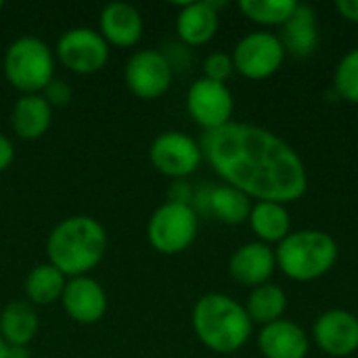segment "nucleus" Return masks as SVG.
I'll use <instances>...</instances> for the list:
<instances>
[{"label": "nucleus", "mask_w": 358, "mask_h": 358, "mask_svg": "<svg viewBox=\"0 0 358 358\" xmlns=\"http://www.w3.org/2000/svg\"><path fill=\"white\" fill-rule=\"evenodd\" d=\"M44 99H46V103L55 109V107H65L69 101H71V86L65 82V80H59V78H55L42 92H40Z\"/></svg>", "instance_id": "obj_28"}, {"label": "nucleus", "mask_w": 358, "mask_h": 358, "mask_svg": "<svg viewBox=\"0 0 358 358\" xmlns=\"http://www.w3.org/2000/svg\"><path fill=\"white\" fill-rule=\"evenodd\" d=\"M199 233V216L191 206L166 201L147 222V239L151 248L164 256L182 254L193 245Z\"/></svg>", "instance_id": "obj_6"}, {"label": "nucleus", "mask_w": 358, "mask_h": 358, "mask_svg": "<svg viewBox=\"0 0 358 358\" xmlns=\"http://www.w3.org/2000/svg\"><path fill=\"white\" fill-rule=\"evenodd\" d=\"M197 216H212L222 224L237 227L248 222L252 212V199L231 185H210L203 182L195 189L193 206Z\"/></svg>", "instance_id": "obj_12"}, {"label": "nucleus", "mask_w": 358, "mask_h": 358, "mask_svg": "<svg viewBox=\"0 0 358 358\" xmlns=\"http://www.w3.org/2000/svg\"><path fill=\"white\" fill-rule=\"evenodd\" d=\"M336 239L321 229L292 231L275 252L277 268L292 281H315L327 275L338 262Z\"/></svg>", "instance_id": "obj_4"}, {"label": "nucleus", "mask_w": 358, "mask_h": 358, "mask_svg": "<svg viewBox=\"0 0 358 358\" xmlns=\"http://www.w3.org/2000/svg\"><path fill=\"white\" fill-rule=\"evenodd\" d=\"M107 231L92 216L63 218L46 237L48 264L59 268L67 279L90 275L107 254Z\"/></svg>", "instance_id": "obj_2"}, {"label": "nucleus", "mask_w": 358, "mask_h": 358, "mask_svg": "<svg viewBox=\"0 0 358 358\" xmlns=\"http://www.w3.org/2000/svg\"><path fill=\"white\" fill-rule=\"evenodd\" d=\"M191 325L197 340L216 355H235L252 338L254 323L245 306L227 294L201 296L191 313Z\"/></svg>", "instance_id": "obj_3"}, {"label": "nucleus", "mask_w": 358, "mask_h": 358, "mask_svg": "<svg viewBox=\"0 0 358 358\" xmlns=\"http://www.w3.org/2000/svg\"><path fill=\"white\" fill-rule=\"evenodd\" d=\"M296 0H239L237 6L250 21L258 25H283L296 13Z\"/></svg>", "instance_id": "obj_25"}, {"label": "nucleus", "mask_w": 358, "mask_h": 358, "mask_svg": "<svg viewBox=\"0 0 358 358\" xmlns=\"http://www.w3.org/2000/svg\"><path fill=\"white\" fill-rule=\"evenodd\" d=\"M250 229L262 243H281L292 233V216L283 203L277 201H256L250 212Z\"/></svg>", "instance_id": "obj_22"}, {"label": "nucleus", "mask_w": 358, "mask_h": 358, "mask_svg": "<svg viewBox=\"0 0 358 358\" xmlns=\"http://www.w3.org/2000/svg\"><path fill=\"white\" fill-rule=\"evenodd\" d=\"M61 306L73 323L94 325L107 313V294L94 277H73L67 279L65 292L61 296Z\"/></svg>", "instance_id": "obj_14"}, {"label": "nucleus", "mask_w": 358, "mask_h": 358, "mask_svg": "<svg viewBox=\"0 0 358 358\" xmlns=\"http://www.w3.org/2000/svg\"><path fill=\"white\" fill-rule=\"evenodd\" d=\"M52 126V107L42 94H21L10 109V130L21 141H38Z\"/></svg>", "instance_id": "obj_19"}, {"label": "nucleus", "mask_w": 358, "mask_h": 358, "mask_svg": "<svg viewBox=\"0 0 358 358\" xmlns=\"http://www.w3.org/2000/svg\"><path fill=\"white\" fill-rule=\"evenodd\" d=\"M336 10L350 23H358V0H338Z\"/></svg>", "instance_id": "obj_31"}, {"label": "nucleus", "mask_w": 358, "mask_h": 358, "mask_svg": "<svg viewBox=\"0 0 358 358\" xmlns=\"http://www.w3.org/2000/svg\"><path fill=\"white\" fill-rule=\"evenodd\" d=\"M2 6H4V4H2V0H0V10H2Z\"/></svg>", "instance_id": "obj_34"}, {"label": "nucleus", "mask_w": 358, "mask_h": 358, "mask_svg": "<svg viewBox=\"0 0 358 358\" xmlns=\"http://www.w3.org/2000/svg\"><path fill=\"white\" fill-rule=\"evenodd\" d=\"M193 195H195V189L187 180H174L168 191V201L193 206Z\"/></svg>", "instance_id": "obj_29"}, {"label": "nucleus", "mask_w": 358, "mask_h": 358, "mask_svg": "<svg viewBox=\"0 0 358 358\" xmlns=\"http://www.w3.org/2000/svg\"><path fill=\"white\" fill-rule=\"evenodd\" d=\"M201 153L212 170L256 201L289 203L308 191L300 153L275 132L241 122L201 134Z\"/></svg>", "instance_id": "obj_1"}, {"label": "nucleus", "mask_w": 358, "mask_h": 358, "mask_svg": "<svg viewBox=\"0 0 358 358\" xmlns=\"http://www.w3.org/2000/svg\"><path fill=\"white\" fill-rule=\"evenodd\" d=\"M315 344L329 357L346 358L358 350V317L344 308L319 315L313 327Z\"/></svg>", "instance_id": "obj_13"}, {"label": "nucleus", "mask_w": 358, "mask_h": 358, "mask_svg": "<svg viewBox=\"0 0 358 358\" xmlns=\"http://www.w3.org/2000/svg\"><path fill=\"white\" fill-rule=\"evenodd\" d=\"M111 46L92 27H71L63 31L55 44V59L71 73L92 76L109 61Z\"/></svg>", "instance_id": "obj_7"}, {"label": "nucleus", "mask_w": 358, "mask_h": 358, "mask_svg": "<svg viewBox=\"0 0 358 358\" xmlns=\"http://www.w3.org/2000/svg\"><path fill=\"white\" fill-rule=\"evenodd\" d=\"M185 103L191 120L199 128H203V132L218 130L229 122H233L231 120L235 111L233 92L222 82H214L201 76L189 86Z\"/></svg>", "instance_id": "obj_11"}, {"label": "nucleus", "mask_w": 358, "mask_h": 358, "mask_svg": "<svg viewBox=\"0 0 358 358\" xmlns=\"http://www.w3.org/2000/svg\"><path fill=\"white\" fill-rule=\"evenodd\" d=\"M143 15L130 2H109L99 13V34L109 46L132 48L143 38Z\"/></svg>", "instance_id": "obj_15"}, {"label": "nucleus", "mask_w": 358, "mask_h": 358, "mask_svg": "<svg viewBox=\"0 0 358 358\" xmlns=\"http://www.w3.org/2000/svg\"><path fill=\"white\" fill-rule=\"evenodd\" d=\"M15 162V145L8 136L0 134V172L8 170Z\"/></svg>", "instance_id": "obj_30"}, {"label": "nucleus", "mask_w": 358, "mask_h": 358, "mask_svg": "<svg viewBox=\"0 0 358 358\" xmlns=\"http://www.w3.org/2000/svg\"><path fill=\"white\" fill-rule=\"evenodd\" d=\"M38 329V310L27 300H13L0 310V338L6 346H29Z\"/></svg>", "instance_id": "obj_20"}, {"label": "nucleus", "mask_w": 358, "mask_h": 358, "mask_svg": "<svg viewBox=\"0 0 358 358\" xmlns=\"http://www.w3.org/2000/svg\"><path fill=\"white\" fill-rule=\"evenodd\" d=\"M6 355H8V346H6V342L0 338V358H6Z\"/></svg>", "instance_id": "obj_33"}, {"label": "nucleus", "mask_w": 358, "mask_h": 358, "mask_svg": "<svg viewBox=\"0 0 358 358\" xmlns=\"http://www.w3.org/2000/svg\"><path fill=\"white\" fill-rule=\"evenodd\" d=\"M65 285H67V277L59 268H55L48 262L38 264L25 277V283H23L25 300L31 306H48V304L61 302Z\"/></svg>", "instance_id": "obj_23"}, {"label": "nucleus", "mask_w": 358, "mask_h": 358, "mask_svg": "<svg viewBox=\"0 0 358 358\" xmlns=\"http://www.w3.org/2000/svg\"><path fill=\"white\" fill-rule=\"evenodd\" d=\"M287 308V296L285 292L275 285V283H264L258 285L250 292L248 302H245V313L256 325H271L279 319H283Z\"/></svg>", "instance_id": "obj_24"}, {"label": "nucleus", "mask_w": 358, "mask_h": 358, "mask_svg": "<svg viewBox=\"0 0 358 358\" xmlns=\"http://www.w3.org/2000/svg\"><path fill=\"white\" fill-rule=\"evenodd\" d=\"M55 50L36 36L13 40L2 57L6 82L21 94H40L55 80Z\"/></svg>", "instance_id": "obj_5"}, {"label": "nucleus", "mask_w": 358, "mask_h": 358, "mask_svg": "<svg viewBox=\"0 0 358 358\" xmlns=\"http://www.w3.org/2000/svg\"><path fill=\"white\" fill-rule=\"evenodd\" d=\"M277 268L275 250L262 241H250L237 248L229 260L231 277L245 287H258L268 283Z\"/></svg>", "instance_id": "obj_16"}, {"label": "nucleus", "mask_w": 358, "mask_h": 358, "mask_svg": "<svg viewBox=\"0 0 358 358\" xmlns=\"http://www.w3.org/2000/svg\"><path fill=\"white\" fill-rule=\"evenodd\" d=\"M285 55L281 38L273 31L260 29L245 34L235 44L231 59L239 76L248 80H266L281 69Z\"/></svg>", "instance_id": "obj_8"}, {"label": "nucleus", "mask_w": 358, "mask_h": 358, "mask_svg": "<svg viewBox=\"0 0 358 358\" xmlns=\"http://www.w3.org/2000/svg\"><path fill=\"white\" fill-rule=\"evenodd\" d=\"M258 348L264 358H306L310 338L298 323L279 319L260 329Z\"/></svg>", "instance_id": "obj_17"}, {"label": "nucleus", "mask_w": 358, "mask_h": 358, "mask_svg": "<svg viewBox=\"0 0 358 358\" xmlns=\"http://www.w3.org/2000/svg\"><path fill=\"white\" fill-rule=\"evenodd\" d=\"M233 71H235L233 59H231V55H227L222 50L210 52L203 59V78H208V80L227 84V80L233 76Z\"/></svg>", "instance_id": "obj_27"}, {"label": "nucleus", "mask_w": 358, "mask_h": 358, "mask_svg": "<svg viewBox=\"0 0 358 358\" xmlns=\"http://www.w3.org/2000/svg\"><path fill=\"white\" fill-rule=\"evenodd\" d=\"M281 42L285 52L296 57H308L319 46V27H317V10L308 4H298L296 13L281 25Z\"/></svg>", "instance_id": "obj_21"}, {"label": "nucleus", "mask_w": 358, "mask_h": 358, "mask_svg": "<svg viewBox=\"0 0 358 358\" xmlns=\"http://www.w3.org/2000/svg\"><path fill=\"white\" fill-rule=\"evenodd\" d=\"M6 358H31L29 346H8Z\"/></svg>", "instance_id": "obj_32"}, {"label": "nucleus", "mask_w": 358, "mask_h": 358, "mask_svg": "<svg viewBox=\"0 0 358 358\" xmlns=\"http://www.w3.org/2000/svg\"><path fill=\"white\" fill-rule=\"evenodd\" d=\"M149 162L159 174L172 180H185L197 172L203 162V153L199 141L193 136L180 130H166L153 138L149 147Z\"/></svg>", "instance_id": "obj_9"}, {"label": "nucleus", "mask_w": 358, "mask_h": 358, "mask_svg": "<svg viewBox=\"0 0 358 358\" xmlns=\"http://www.w3.org/2000/svg\"><path fill=\"white\" fill-rule=\"evenodd\" d=\"M334 88L340 99L358 105V46L338 61L334 71Z\"/></svg>", "instance_id": "obj_26"}, {"label": "nucleus", "mask_w": 358, "mask_h": 358, "mask_svg": "<svg viewBox=\"0 0 358 358\" xmlns=\"http://www.w3.org/2000/svg\"><path fill=\"white\" fill-rule=\"evenodd\" d=\"M174 80V69L162 50L143 48L128 57L124 65V84L141 101L164 96Z\"/></svg>", "instance_id": "obj_10"}, {"label": "nucleus", "mask_w": 358, "mask_h": 358, "mask_svg": "<svg viewBox=\"0 0 358 358\" xmlns=\"http://www.w3.org/2000/svg\"><path fill=\"white\" fill-rule=\"evenodd\" d=\"M220 25L216 2H185L176 15V36L185 46H203Z\"/></svg>", "instance_id": "obj_18"}]
</instances>
